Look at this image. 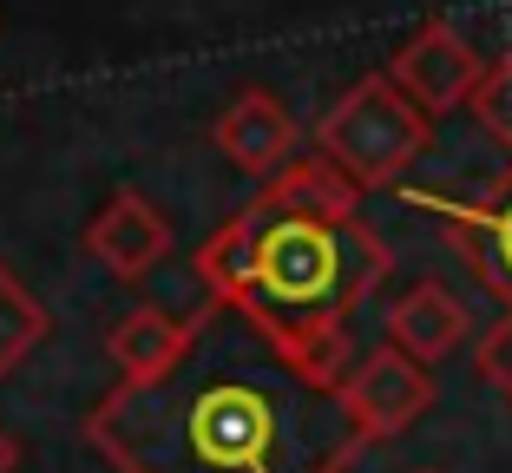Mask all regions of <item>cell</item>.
Wrapping results in <instances>:
<instances>
[{"label": "cell", "instance_id": "obj_4", "mask_svg": "<svg viewBox=\"0 0 512 473\" xmlns=\"http://www.w3.org/2000/svg\"><path fill=\"white\" fill-rule=\"evenodd\" d=\"M434 395H440L434 368L401 355L394 342H381V349H368L362 362L348 368V382L335 388V408H342L355 441L375 447V441H394V434L414 428V421L434 408Z\"/></svg>", "mask_w": 512, "mask_h": 473}, {"label": "cell", "instance_id": "obj_7", "mask_svg": "<svg viewBox=\"0 0 512 473\" xmlns=\"http://www.w3.org/2000/svg\"><path fill=\"white\" fill-rule=\"evenodd\" d=\"M86 257L119 283H145L171 257V217L145 191H112L86 224Z\"/></svg>", "mask_w": 512, "mask_h": 473}, {"label": "cell", "instance_id": "obj_8", "mask_svg": "<svg viewBox=\"0 0 512 473\" xmlns=\"http://www.w3.org/2000/svg\"><path fill=\"white\" fill-rule=\"evenodd\" d=\"M427 211H440L447 244L467 257V270L512 309V184H493L486 198H421Z\"/></svg>", "mask_w": 512, "mask_h": 473}, {"label": "cell", "instance_id": "obj_2", "mask_svg": "<svg viewBox=\"0 0 512 473\" xmlns=\"http://www.w3.org/2000/svg\"><path fill=\"white\" fill-rule=\"evenodd\" d=\"M204 303L237 309L316 395L355 368L348 316L388 283L394 250L362 224V191L329 158H296L197 244Z\"/></svg>", "mask_w": 512, "mask_h": 473}, {"label": "cell", "instance_id": "obj_6", "mask_svg": "<svg viewBox=\"0 0 512 473\" xmlns=\"http://www.w3.org/2000/svg\"><path fill=\"white\" fill-rule=\"evenodd\" d=\"M211 145H217V152H224L230 165L243 171V178L270 184V178H283V171L296 165L302 132H296V112H289L270 86H243L237 99H230V106L217 112Z\"/></svg>", "mask_w": 512, "mask_h": 473}, {"label": "cell", "instance_id": "obj_1", "mask_svg": "<svg viewBox=\"0 0 512 473\" xmlns=\"http://www.w3.org/2000/svg\"><path fill=\"white\" fill-rule=\"evenodd\" d=\"M79 434L119 473H348L362 460L335 395H316L224 303H204L171 375L112 388Z\"/></svg>", "mask_w": 512, "mask_h": 473}, {"label": "cell", "instance_id": "obj_9", "mask_svg": "<svg viewBox=\"0 0 512 473\" xmlns=\"http://www.w3.org/2000/svg\"><path fill=\"white\" fill-rule=\"evenodd\" d=\"M197 322H204V309L184 316V309H158V303H138L132 316H119L106 329V362L119 375V388H145L158 375H171L191 355Z\"/></svg>", "mask_w": 512, "mask_h": 473}, {"label": "cell", "instance_id": "obj_13", "mask_svg": "<svg viewBox=\"0 0 512 473\" xmlns=\"http://www.w3.org/2000/svg\"><path fill=\"white\" fill-rule=\"evenodd\" d=\"M473 368H480V382L493 388L499 401H512V309L486 329L480 342H473Z\"/></svg>", "mask_w": 512, "mask_h": 473}, {"label": "cell", "instance_id": "obj_11", "mask_svg": "<svg viewBox=\"0 0 512 473\" xmlns=\"http://www.w3.org/2000/svg\"><path fill=\"white\" fill-rule=\"evenodd\" d=\"M46 322H53V316H46V303L20 283L14 270H7V263H0V375H14V368L40 349Z\"/></svg>", "mask_w": 512, "mask_h": 473}, {"label": "cell", "instance_id": "obj_12", "mask_svg": "<svg viewBox=\"0 0 512 473\" xmlns=\"http://www.w3.org/2000/svg\"><path fill=\"white\" fill-rule=\"evenodd\" d=\"M473 119H480L486 132L506 145V158H512V53H506V60H493V73H486L480 99H473Z\"/></svg>", "mask_w": 512, "mask_h": 473}, {"label": "cell", "instance_id": "obj_3", "mask_svg": "<svg viewBox=\"0 0 512 473\" xmlns=\"http://www.w3.org/2000/svg\"><path fill=\"white\" fill-rule=\"evenodd\" d=\"M434 145L427 119L388 73H368L316 119V152L342 171L355 191H394Z\"/></svg>", "mask_w": 512, "mask_h": 473}, {"label": "cell", "instance_id": "obj_10", "mask_svg": "<svg viewBox=\"0 0 512 473\" xmlns=\"http://www.w3.org/2000/svg\"><path fill=\"white\" fill-rule=\"evenodd\" d=\"M467 329H473V316H467V303L447 290V283H414V290H401L388 303V342L401 355H414V362H447L460 342H467Z\"/></svg>", "mask_w": 512, "mask_h": 473}, {"label": "cell", "instance_id": "obj_5", "mask_svg": "<svg viewBox=\"0 0 512 473\" xmlns=\"http://www.w3.org/2000/svg\"><path fill=\"white\" fill-rule=\"evenodd\" d=\"M493 66L473 53V40L453 20H421L401 46L388 53V79L427 112V119H447V112L473 106Z\"/></svg>", "mask_w": 512, "mask_h": 473}, {"label": "cell", "instance_id": "obj_14", "mask_svg": "<svg viewBox=\"0 0 512 473\" xmlns=\"http://www.w3.org/2000/svg\"><path fill=\"white\" fill-rule=\"evenodd\" d=\"M14 467H20V441L0 428V473H14Z\"/></svg>", "mask_w": 512, "mask_h": 473}]
</instances>
